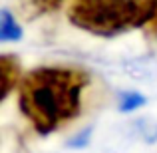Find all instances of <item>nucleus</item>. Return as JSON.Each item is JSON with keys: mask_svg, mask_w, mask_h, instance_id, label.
Instances as JSON below:
<instances>
[{"mask_svg": "<svg viewBox=\"0 0 157 153\" xmlns=\"http://www.w3.org/2000/svg\"><path fill=\"white\" fill-rule=\"evenodd\" d=\"M88 84V72L80 68H36L18 84L20 111L38 133H52L80 113L82 94Z\"/></svg>", "mask_w": 157, "mask_h": 153, "instance_id": "f257e3e1", "label": "nucleus"}, {"mask_svg": "<svg viewBox=\"0 0 157 153\" xmlns=\"http://www.w3.org/2000/svg\"><path fill=\"white\" fill-rule=\"evenodd\" d=\"M157 16V0H72L68 18L90 34L111 38L151 26Z\"/></svg>", "mask_w": 157, "mask_h": 153, "instance_id": "f03ea898", "label": "nucleus"}, {"mask_svg": "<svg viewBox=\"0 0 157 153\" xmlns=\"http://www.w3.org/2000/svg\"><path fill=\"white\" fill-rule=\"evenodd\" d=\"M0 74H2V98H6L18 82V60L12 56H2L0 58Z\"/></svg>", "mask_w": 157, "mask_h": 153, "instance_id": "7ed1b4c3", "label": "nucleus"}, {"mask_svg": "<svg viewBox=\"0 0 157 153\" xmlns=\"http://www.w3.org/2000/svg\"><path fill=\"white\" fill-rule=\"evenodd\" d=\"M20 36H22V28L16 24L14 16L4 8L0 12V38L8 42V40H18Z\"/></svg>", "mask_w": 157, "mask_h": 153, "instance_id": "20e7f679", "label": "nucleus"}, {"mask_svg": "<svg viewBox=\"0 0 157 153\" xmlns=\"http://www.w3.org/2000/svg\"><path fill=\"white\" fill-rule=\"evenodd\" d=\"M62 2L64 0H24V8L32 14H44V12H52L60 8Z\"/></svg>", "mask_w": 157, "mask_h": 153, "instance_id": "39448f33", "label": "nucleus"}, {"mask_svg": "<svg viewBox=\"0 0 157 153\" xmlns=\"http://www.w3.org/2000/svg\"><path fill=\"white\" fill-rule=\"evenodd\" d=\"M143 103H145V98L143 96H139V94H125V96H121L119 107H121V111H131L135 107L143 105Z\"/></svg>", "mask_w": 157, "mask_h": 153, "instance_id": "423d86ee", "label": "nucleus"}]
</instances>
